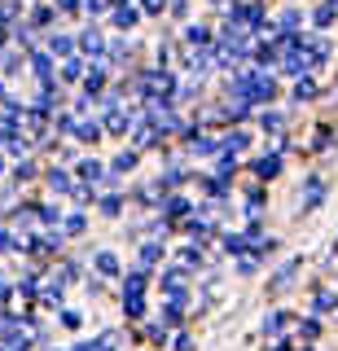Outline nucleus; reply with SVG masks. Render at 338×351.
<instances>
[{
  "mask_svg": "<svg viewBox=\"0 0 338 351\" xmlns=\"http://www.w3.org/2000/svg\"><path fill=\"white\" fill-rule=\"evenodd\" d=\"M321 197H325V184H321V176H308V202H303V206L312 211V206H321Z\"/></svg>",
  "mask_w": 338,
  "mask_h": 351,
  "instance_id": "nucleus-1",
  "label": "nucleus"
},
{
  "mask_svg": "<svg viewBox=\"0 0 338 351\" xmlns=\"http://www.w3.org/2000/svg\"><path fill=\"white\" fill-rule=\"evenodd\" d=\"M255 171L264 176V180H272V176L281 171V158H277V154H268V158H259V162H255Z\"/></svg>",
  "mask_w": 338,
  "mask_h": 351,
  "instance_id": "nucleus-2",
  "label": "nucleus"
},
{
  "mask_svg": "<svg viewBox=\"0 0 338 351\" xmlns=\"http://www.w3.org/2000/svg\"><path fill=\"white\" fill-rule=\"evenodd\" d=\"M334 14H338V0H325V5L316 9V27H330V22H334Z\"/></svg>",
  "mask_w": 338,
  "mask_h": 351,
  "instance_id": "nucleus-3",
  "label": "nucleus"
},
{
  "mask_svg": "<svg viewBox=\"0 0 338 351\" xmlns=\"http://www.w3.org/2000/svg\"><path fill=\"white\" fill-rule=\"evenodd\" d=\"M97 268H101V277H114V272H119V259L110 255V250H101V255H97Z\"/></svg>",
  "mask_w": 338,
  "mask_h": 351,
  "instance_id": "nucleus-4",
  "label": "nucleus"
},
{
  "mask_svg": "<svg viewBox=\"0 0 338 351\" xmlns=\"http://www.w3.org/2000/svg\"><path fill=\"white\" fill-rule=\"evenodd\" d=\"M312 97H316V84L312 80H299V84H294V101H312Z\"/></svg>",
  "mask_w": 338,
  "mask_h": 351,
  "instance_id": "nucleus-5",
  "label": "nucleus"
},
{
  "mask_svg": "<svg viewBox=\"0 0 338 351\" xmlns=\"http://www.w3.org/2000/svg\"><path fill=\"white\" fill-rule=\"evenodd\" d=\"M80 176H84V180H101V162H97V158H84L80 162Z\"/></svg>",
  "mask_w": 338,
  "mask_h": 351,
  "instance_id": "nucleus-6",
  "label": "nucleus"
},
{
  "mask_svg": "<svg viewBox=\"0 0 338 351\" xmlns=\"http://www.w3.org/2000/svg\"><path fill=\"white\" fill-rule=\"evenodd\" d=\"M136 167V149L132 154H119V158H114V176H123V171H132Z\"/></svg>",
  "mask_w": 338,
  "mask_h": 351,
  "instance_id": "nucleus-7",
  "label": "nucleus"
},
{
  "mask_svg": "<svg viewBox=\"0 0 338 351\" xmlns=\"http://www.w3.org/2000/svg\"><path fill=\"white\" fill-rule=\"evenodd\" d=\"M184 36H189V44H211V31H206V27H189Z\"/></svg>",
  "mask_w": 338,
  "mask_h": 351,
  "instance_id": "nucleus-8",
  "label": "nucleus"
},
{
  "mask_svg": "<svg viewBox=\"0 0 338 351\" xmlns=\"http://www.w3.org/2000/svg\"><path fill=\"white\" fill-rule=\"evenodd\" d=\"M101 84H106V71H101V66H97V71L88 75V97H93V93H101Z\"/></svg>",
  "mask_w": 338,
  "mask_h": 351,
  "instance_id": "nucleus-9",
  "label": "nucleus"
},
{
  "mask_svg": "<svg viewBox=\"0 0 338 351\" xmlns=\"http://www.w3.org/2000/svg\"><path fill=\"white\" fill-rule=\"evenodd\" d=\"M49 184L53 189H71V176L67 171H49Z\"/></svg>",
  "mask_w": 338,
  "mask_h": 351,
  "instance_id": "nucleus-10",
  "label": "nucleus"
},
{
  "mask_svg": "<svg viewBox=\"0 0 338 351\" xmlns=\"http://www.w3.org/2000/svg\"><path fill=\"white\" fill-rule=\"evenodd\" d=\"M114 22H119V27H136V9H119Z\"/></svg>",
  "mask_w": 338,
  "mask_h": 351,
  "instance_id": "nucleus-11",
  "label": "nucleus"
},
{
  "mask_svg": "<svg viewBox=\"0 0 338 351\" xmlns=\"http://www.w3.org/2000/svg\"><path fill=\"white\" fill-rule=\"evenodd\" d=\"M84 49H88V53H101V36H97V31H84Z\"/></svg>",
  "mask_w": 338,
  "mask_h": 351,
  "instance_id": "nucleus-12",
  "label": "nucleus"
},
{
  "mask_svg": "<svg viewBox=\"0 0 338 351\" xmlns=\"http://www.w3.org/2000/svg\"><path fill=\"white\" fill-rule=\"evenodd\" d=\"M119 202H123V197H106V202H101V211H106V215H119V211H123Z\"/></svg>",
  "mask_w": 338,
  "mask_h": 351,
  "instance_id": "nucleus-13",
  "label": "nucleus"
},
{
  "mask_svg": "<svg viewBox=\"0 0 338 351\" xmlns=\"http://www.w3.org/2000/svg\"><path fill=\"white\" fill-rule=\"evenodd\" d=\"M53 53H71V40L67 36H53Z\"/></svg>",
  "mask_w": 338,
  "mask_h": 351,
  "instance_id": "nucleus-14",
  "label": "nucleus"
},
{
  "mask_svg": "<svg viewBox=\"0 0 338 351\" xmlns=\"http://www.w3.org/2000/svg\"><path fill=\"white\" fill-rule=\"evenodd\" d=\"M141 5H145L149 14H158V9H162V0H141Z\"/></svg>",
  "mask_w": 338,
  "mask_h": 351,
  "instance_id": "nucleus-15",
  "label": "nucleus"
},
{
  "mask_svg": "<svg viewBox=\"0 0 338 351\" xmlns=\"http://www.w3.org/2000/svg\"><path fill=\"white\" fill-rule=\"evenodd\" d=\"M0 101H5V88H0Z\"/></svg>",
  "mask_w": 338,
  "mask_h": 351,
  "instance_id": "nucleus-16",
  "label": "nucleus"
}]
</instances>
